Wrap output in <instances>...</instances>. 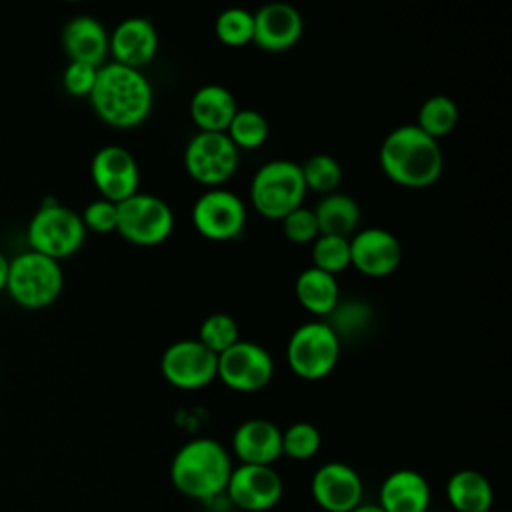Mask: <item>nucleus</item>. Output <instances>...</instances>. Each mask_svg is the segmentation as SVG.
<instances>
[{"mask_svg":"<svg viewBox=\"0 0 512 512\" xmlns=\"http://www.w3.org/2000/svg\"><path fill=\"white\" fill-rule=\"evenodd\" d=\"M90 104L98 118L112 128H134L142 124L154 102L152 86L142 70L126 68L116 62L102 64L90 92Z\"/></svg>","mask_w":512,"mask_h":512,"instance_id":"obj_1","label":"nucleus"},{"mask_svg":"<svg viewBox=\"0 0 512 512\" xmlns=\"http://www.w3.org/2000/svg\"><path fill=\"white\" fill-rule=\"evenodd\" d=\"M378 162L382 172L398 186H432L444 168L438 140L424 134L416 124L396 126L380 144Z\"/></svg>","mask_w":512,"mask_h":512,"instance_id":"obj_2","label":"nucleus"},{"mask_svg":"<svg viewBox=\"0 0 512 512\" xmlns=\"http://www.w3.org/2000/svg\"><path fill=\"white\" fill-rule=\"evenodd\" d=\"M232 468L230 454L218 440L194 438L176 450L170 482L180 494L208 502L224 494Z\"/></svg>","mask_w":512,"mask_h":512,"instance_id":"obj_3","label":"nucleus"},{"mask_svg":"<svg viewBox=\"0 0 512 512\" xmlns=\"http://www.w3.org/2000/svg\"><path fill=\"white\" fill-rule=\"evenodd\" d=\"M306 192L300 164L282 158L260 166L250 184L252 206L268 220H282L300 208Z\"/></svg>","mask_w":512,"mask_h":512,"instance_id":"obj_4","label":"nucleus"},{"mask_svg":"<svg viewBox=\"0 0 512 512\" xmlns=\"http://www.w3.org/2000/svg\"><path fill=\"white\" fill-rule=\"evenodd\" d=\"M64 286L60 262L34 250L22 252L8 262V294L16 304L40 310L56 302Z\"/></svg>","mask_w":512,"mask_h":512,"instance_id":"obj_5","label":"nucleus"},{"mask_svg":"<svg viewBox=\"0 0 512 512\" xmlns=\"http://www.w3.org/2000/svg\"><path fill=\"white\" fill-rule=\"evenodd\" d=\"M340 338L328 322H306L298 326L286 344L290 370L302 380H322L338 364Z\"/></svg>","mask_w":512,"mask_h":512,"instance_id":"obj_6","label":"nucleus"},{"mask_svg":"<svg viewBox=\"0 0 512 512\" xmlns=\"http://www.w3.org/2000/svg\"><path fill=\"white\" fill-rule=\"evenodd\" d=\"M116 232L136 246H158L174 230V212L158 196L136 192L116 204Z\"/></svg>","mask_w":512,"mask_h":512,"instance_id":"obj_7","label":"nucleus"},{"mask_svg":"<svg viewBox=\"0 0 512 512\" xmlns=\"http://www.w3.org/2000/svg\"><path fill=\"white\" fill-rule=\"evenodd\" d=\"M84 238L86 228L80 214L62 204L42 206L28 224L30 248L56 262L76 254Z\"/></svg>","mask_w":512,"mask_h":512,"instance_id":"obj_8","label":"nucleus"},{"mask_svg":"<svg viewBox=\"0 0 512 512\" xmlns=\"http://www.w3.org/2000/svg\"><path fill=\"white\" fill-rule=\"evenodd\" d=\"M238 154L224 132H196L184 148V168L198 184L220 188L236 172Z\"/></svg>","mask_w":512,"mask_h":512,"instance_id":"obj_9","label":"nucleus"},{"mask_svg":"<svg viewBox=\"0 0 512 512\" xmlns=\"http://www.w3.org/2000/svg\"><path fill=\"white\" fill-rule=\"evenodd\" d=\"M274 376V360L266 348L250 340H238L234 346L218 354L216 378L234 392H258L270 384Z\"/></svg>","mask_w":512,"mask_h":512,"instance_id":"obj_10","label":"nucleus"},{"mask_svg":"<svg viewBox=\"0 0 512 512\" xmlns=\"http://www.w3.org/2000/svg\"><path fill=\"white\" fill-rule=\"evenodd\" d=\"M192 224L206 240H234L246 226V206L226 188H208L192 206Z\"/></svg>","mask_w":512,"mask_h":512,"instance_id":"obj_11","label":"nucleus"},{"mask_svg":"<svg viewBox=\"0 0 512 512\" xmlns=\"http://www.w3.org/2000/svg\"><path fill=\"white\" fill-rule=\"evenodd\" d=\"M218 356L192 338L176 340L160 358V372L168 384L180 390L206 388L216 378Z\"/></svg>","mask_w":512,"mask_h":512,"instance_id":"obj_12","label":"nucleus"},{"mask_svg":"<svg viewBox=\"0 0 512 512\" xmlns=\"http://www.w3.org/2000/svg\"><path fill=\"white\" fill-rule=\"evenodd\" d=\"M284 492L280 474L272 466L240 464L232 468L224 494L244 512H266L274 508Z\"/></svg>","mask_w":512,"mask_h":512,"instance_id":"obj_13","label":"nucleus"},{"mask_svg":"<svg viewBox=\"0 0 512 512\" xmlns=\"http://www.w3.org/2000/svg\"><path fill=\"white\" fill-rule=\"evenodd\" d=\"M90 176L98 192L108 202H122L138 192L140 172L136 158L122 146L100 148L90 162Z\"/></svg>","mask_w":512,"mask_h":512,"instance_id":"obj_14","label":"nucleus"},{"mask_svg":"<svg viewBox=\"0 0 512 512\" xmlns=\"http://www.w3.org/2000/svg\"><path fill=\"white\" fill-rule=\"evenodd\" d=\"M310 494L324 512H350L362 504V478L344 462L322 464L310 480Z\"/></svg>","mask_w":512,"mask_h":512,"instance_id":"obj_15","label":"nucleus"},{"mask_svg":"<svg viewBox=\"0 0 512 512\" xmlns=\"http://www.w3.org/2000/svg\"><path fill=\"white\" fill-rule=\"evenodd\" d=\"M402 262L400 240L378 226L356 230L350 238V266L368 278H384Z\"/></svg>","mask_w":512,"mask_h":512,"instance_id":"obj_16","label":"nucleus"},{"mask_svg":"<svg viewBox=\"0 0 512 512\" xmlns=\"http://www.w3.org/2000/svg\"><path fill=\"white\" fill-rule=\"evenodd\" d=\"M304 32L300 12L286 2H270L254 14L252 44L264 52H286L298 44Z\"/></svg>","mask_w":512,"mask_h":512,"instance_id":"obj_17","label":"nucleus"},{"mask_svg":"<svg viewBox=\"0 0 512 512\" xmlns=\"http://www.w3.org/2000/svg\"><path fill=\"white\" fill-rule=\"evenodd\" d=\"M108 52L116 64L142 70L158 52V32L142 16L126 18L108 36Z\"/></svg>","mask_w":512,"mask_h":512,"instance_id":"obj_18","label":"nucleus"},{"mask_svg":"<svg viewBox=\"0 0 512 512\" xmlns=\"http://www.w3.org/2000/svg\"><path fill=\"white\" fill-rule=\"evenodd\" d=\"M232 450L240 464L272 466L282 456V430L266 418L244 420L232 434Z\"/></svg>","mask_w":512,"mask_h":512,"instance_id":"obj_19","label":"nucleus"},{"mask_svg":"<svg viewBox=\"0 0 512 512\" xmlns=\"http://www.w3.org/2000/svg\"><path fill=\"white\" fill-rule=\"evenodd\" d=\"M430 500L432 492L428 480L412 468L390 472L378 492V506L384 512H426Z\"/></svg>","mask_w":512,"mask_h":512,"instance_id":"obj_20","label":"nucleus"},{"mask_svg":"<svg viewBox=\"0 0 512 512\" xmlns=\"http://www.w3.org/2000/svg\"><path fill=\"white\" fill-rule=\"evenodd\" d=\"M62 46L70 62L100 68L108 54V34L96 18L82 14L64 26Z\"/></svg>","mask_w":512,"mask_h":512,"instance_id":"obj_21","label":"nucleus"},{"mask_svg":"<svg viewBox=\"0 0 512 512\" xmlns=\"http://www.w3.org/2000/svg\"><path fill=\"white\" fill-rule=\"evenodd\" d=\"M236 112V98L220 84L198 88L190 100V118L198 132H226Z\"/></svg>","mask_w":512,"mask_h":512,"instance_id":"obj_22","label":"nucleus"},{"mask_svg":"<svg viewBox=\"0 0 512 512\" xmlns=\"http://www.w3.org/2000/svg\"><path fill=\"white\" fill-rule=\"evenodd\" d=\"M446 498L456 512H488L494 502V490L482 472L462 468L448 478Z\"/></svg>","mask_w":512,"mask_h":512,"instance_id":"obj_23","label":"nucleus"},{"mask_svg":"<svg viewBox=\"0 0 512 512\" xmlns=\"http://www.w3.org/2000/svg\"><path fill=\"white\" fill-rule=\"evenodd\" d=\"M296 300L314 316H330L340 302V288L336 276L314 266L302 270L294 284Z\"/></svg>","mask_w":512,"mask_h":512,"instance_id":"obj_24","label":"nucleus"},{"mask_svg":"<svg viewBox=\"0 0 512 512\" xmlns=\"http://www.w3.org/2000/svg\"><path fill=\"white\" fill-rule=\"evenodd\" d=\"M318 232L322 236H340L350 238L358 230L360 208L356 200L342 192H330L320 198L312 208Z\"/></svg>","mask_w":512,"mask_h":512,"instance_id":"obj_25","label":"nucleus"},{"mask_svg":"<svg viewBox=\"0 0 512 512\" xmlns=\"http://www.w3.org/2000/svg\"><path fill=\"white\" fill-rule=\"evenodd\" d=\"M456 122H458L456 102L446 94H434L422 102V106L418 110L416 126L430 138L438 140V138L450 134L454 130Z\"/></svg>","mask_w":512,"mask_h":512,"instance_id":"obj_26","label":"nucleus"},{"mask_svg":"<svg viewBox=\"0 0 512 512\" xmlns=\"http://www.w3.org/2000/svg\"><path fill=\"white\" fill-rule=\"evenodd\" d=\"M224 134L238 148V152L256 150L268 140L270 126H268V120L258 110L238 108V112L234 114Z\"/></svg>","mask_w":512,"mask_h":512,"instance_id":"obj_27","label":"nucleus"},{"mask_svg":"<svg viewBox=\"0 0 512 512\" xmlns=\"http://www.w3.org/2000/svg\"><path fill=\"white\" fill-rule=\"evenodd\" d=\"M300 170H302L306 190L318 192L322 196L336 192V188L342 182V166L330 154L310 156L304 164H300Z\"/></svg>","mask_w":512,"mask_h":512,"instance_id":"obj_28","label":"nucleus"},{"mask_svg":"<svg viewBox=\"0 0 512 512\" xmlns=\"http://www.w3.org/2000/svg\"><path fill=\"white\" fill-rule=\"evenodd\" d=\"M196 340L218 356L240 340V328L230 314L214 312L202 320Z\"/></svg>","mask_w":512,"mask_h":512,"instance_id":"obj_29","label":"nucleus"},{"mask_svg":"<svg viewBox=\"0 0 512 512\" xmlns=\"http://www.w3.org/2000/svg\"><path fill=\"white\" fill-rule=\"evenodd\" d=\"M214 34L226 46H246L252 42L254 14L244 8H228L218 14L214 22Z\"/></svg>","mask_w":512,"mask_h":512,"instance_id":"obj_30","label":"nucleus"},{"mask_svg":"<svg viewBox=\"0 0 512 512\" xmlns=\"http://www.w3.org/2000/svg\"><path fill=\"white\" fill-rule=\"evenodd\" d=\"M312 266L332 276L350 266V238L318 236L312 242Z\"/></svg>","mask_w":512,"mask_h":512,"instance_id":"obj_31","label":"nucleus"},{"mask_svg":"<svg viewBox=\"0 0 512 512\" xmlns=\"http://www.w3.org/2000/svg\"><path fill=\"white\" fill-rule=\"evenodd\" d=\"M322 446L320 430L310 422H294L282 430V454L292 460H310Z\"/></svg>","mask_w":512,"mask_h":512,"instance_id":"obj_32","label":"nucleus"},{"mask_svg":"<svg viewBox=\"0 0 512 512\" xmlns=\"http://www.w3.org/2000/svg\"><path fill=\"white\" fill-rule=\"evenodd\" d=\"M280 222L284 236L292 244H312L320 236L312 208L300 206L292 210L288 216H284Z\"/></svg>","mask_w":512,"mask_h":512,"instance_id":"obj_33","label":"nucleus"},{"mask_svg":"<svg viewBox=\"0 0 512 512\" xmlns=\"http://www.w3.org/2000/svg\"><path fill=\"white\" fill-rule=\"evenodd\" d=\"M116 204L108 202L104 198H98L94 202H90L84 212H82V224L86 230L98 232V234H108V232H116Z\"/></svg>","mask_w":512,"mask_h":512,"instance_id":"obj_34","label":"nucleus"},{"mask_svg":"<svg viewBox=\"0 0 512 512\" xmlns=\"http://www.w3.org/2000/svg\"><path fill=\"white\" fill-rule=\"evenodd\" d=\"M96 74H98L96 66L82 64V62H70L64 70L62 84L70 96H76V98L90 96L94 82H96Z\"/></svg>","mask_w":512,"mask_h":512,"instance_id":"obj_35","label":"nucleus"},{"mask_svg":"<svg viewBox=\"0 0 512 512\" xmlns=\"http://www.w3.org/2000/svg\"><path fill=\"white\" fill-rule=\"evenodd\" d=\"M8 258L0 252V292L6 288V280H8Z\"/></svg>","mask_w":512,"mask_h":512,"instance_id":"obj_36","label":"nucleus"},{"mask_svg":"<svg viewBox=\"0 0 512 512\" xmlns=\"http://www.w3.org/2000/svg\"><path fill=\"white\" fill-rule=\"evenodd\" d=\"M350 512H384L378 504H358L354 510H350Z\"/></svg>","mask_w":512,"mask_h":512,"instance_id":"obj_37","label":"nucleus"}]
</instances>
